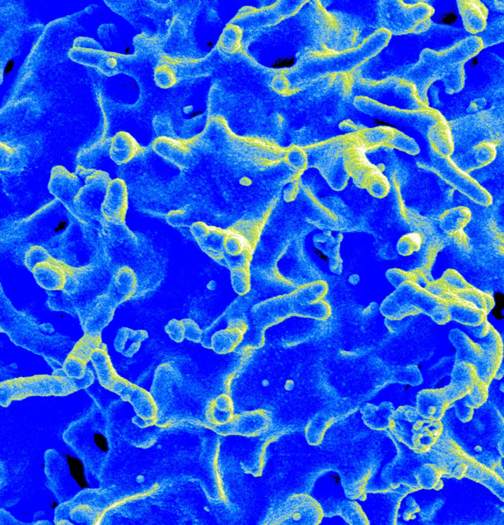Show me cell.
Masks as SVG:
<instances>
[{"label":"cell","instance_id":"cell-37","mask_svg":"<svg viewBox=\"0 0 504 525\" xmlns=\"http://www.w3.org/2000/svg\"><path fill=\"white\" fill-rule=\"evenodd\" d=\"M441 280L448 288L458 292L471 288L461 275L453 269L446 270L443 274Z\"/></svg>","mask_w":504,"mask_h":525},{"label":"cell","instance_id":"cell-47","mask_svg":"<svg viewBox=\"0 0 504 525\" xmlns=\"http://www.w3.org/2000/svg\"><path fill=\"white\" fill-rule=\"evenodd\" d=\"M409 273L412 282L422 289H426L429 282L422 271L416 270Z\"/></svg>","mask_w":504,"mask_h":525},{"label":"cell","instance_id":"cell-36","mask_svg":"<svg viewBox=\"0 0 504 525\" xmlns=\"http://www.w3.org/2000/svg\"><path fill=\"white\" fill-rule=\"evenodd\" d=\"M391 143L396 148L412 155L417 154L420 151L416 142L402 133L395 132Z\"/></svg>","mask_w":504,"mask_h":525},{"label":"cell","instance_id":"cell-3","mask_svg":"<svg viewBox=\"0 0 504 525\" xmlns=\"http://www.w3.org/2000/svg\"><path fill=\"white\" fill-rule=\"evenodd\" d=\"M348 77L350 97H360L380 106L400 111L422 110L427 105L420 98L415 85L405 78H390L376 83Z\"/></svg>","mask_w":504,"mask_h":525},{"label":"cell","instance_id":"cell-4","mask_svg":"<svg viewBox=\"0 0 504 525\" xmlns=\"http://www.w3.org/2000/svg\"><path fill=\"white\" fill-rule=\"evenodd\" d=\"M389 427L399 441L418 453L430 450L443 431L441 419L425 418L410 406L400 407L394 411Z\"/></svg>","mask_w":504,"mask_h":525},{"label":"cell","instance_id":"cell-22","mask_svg":"<svg viewBox=\"0 0 504 525\" xmlns=\"http://www.w3.org/2000/svg\"><path fill=\"white\" fill-rule=\"evenodd\" d=\"M139 149L138 144L131 135L125 132H118L110 143V157L117 164H125L132 159Z\"/></svg>","mask_w":504,"mask_h":525},{"label":"cell","instance_id":"cell-5","mask_svg":"<svg viewBox=\"0 0 504 525\" xmlns=\"http://www.w3.org/2000/svg\"><path fill=\"white\" fill-rule=\"evenodd\" d=\"M379 10L382 30L393 35L425 31L434 11L422 1L389 0L379 1Z\"/></svg>","mask_w":504,"mask_h":525},{"label":"cell","instance_id":"cell-20","mask_svg":"<svg viewBox=\"0 0 504 525\" xmlns=\"http://www.w3.org/2000/svg\"><path fill=\"white\" fill-rule=\"evenodd\" d=\"M451 320L475 327L486 319V313L476 306L459 299L447 303Z\"/></svg>","mask_w":504,"mask_h":525},{"label":"cell","instance_id":"cell-44","mask_svg":"<svg viewBox=\"0 0 504 525\" xmlns=\"http://www.w3.org/2000/svg\"><path fill=\"white\" fill-rule=\"evenodd\" d=\"M389 281L395 288L402 284L411 281L410 273L398 269H391L386 273Z\"/></svg>","mask_w":504,"mask_h":525},{"label":"cell","instance_id":"cell-8","mask_svg":"<svg viewBox=\"0 0 504 525\" xmlns=\"http://www.w3.org/2000/svg\"><path fill=\"white\" fill-rule=\"evenodd\" d=\"M70 393L67 379L57 377L19 379L1 385V401L23 398L29 395H63Z\"/></svg>","mask_w":504,"mask_h":525},{"label":"cell","instance_id":"cell-49","mask_svg":"<svg viewBox=\"0 0 504 525\" xmlns=\"http://www.w3.org/2000/svg\"><path fill=\"white\" fill-rule=\"evenodd\" d=\"M185 212L181 210L173 211L168 214V222L173 226H180L185 220Z\"/></svg>","mask_w":504,"mask_h":525},{"label":"cell","instance_id":"cell-9","mask_svg":"<svg viewBox=\"0 0 504 525\" xmlns=\"http://www.w3.org/2000/svg\"><path fill=\"white\" fill-rule=\"evenodd\" d=\"M108 390L129 401L140 416L149 418L154 415L155 403L150 393L143 388L118 375Z\"/></svg>","mask_w":504,"mask_h":525},{"label":"cell","instance_id":"cell-33","mask_svg":"<svg viewBox=\"0 0 504 525\" xmlns=\"http://www.w3.org/2000/svg\"><path fill=\"white\" fill-rule=\"evenodd\" d=\"M488 387L489 385L478 378L470 393L463 397L466 402L474 409L481 407L488 398Z\"/></svg>","mask_w":504,"mask_h":525},{"label":"cell","instance_id":"cell-31","mask_svg":"<svg viewBox=\"0 0 504 525\" xmlns=\"http://www.w3.org/2000/svg\"><path fill=\"white\" fill-rule=\"evenodd\" d=\"M102 347L100 336L86 334L75 345L70 356L86 362L90 359L92 353Z\"/></svg>","mask_w":504,"mask_h":525},{"label":"cell","instance_id":"cell-43","mask_svg":"<svg viewBox=\"0 0 504 525\" xmlns=\"http://www.w3.org/2000/svg\"><path fill=\"white\" fill-rule=\"evenodd\" d=\"M430 317L439 325H444L450 321V315L447 303L441 302L436 306Z\"/></svg>","mask_w":504,"mask_h":525},{"label":"cell","instance_id":"cell-52","mask_svg":"<svg viewBox=\"0 0 504 525\" xmlns=\"http://www.w3.org/2000/svg\"><path fill=\"white\" fill-rule=\"evenodd\" d=\"M207 288L210 291H214L217 287V283L215 281L210 280L207 285Z\"/></svg>","mask_w":504,"mask_h":525},{"label":"cell","instance_id":"cell-45","mask_svg":"<svg viewBox=\"0 0 504 525\" xmlns=\"http://www.w3.org/2000/svg\"><path fill=\"white\" fill-rule=\"evenodd\" d=\"M426 290L434 296L442 297L447 294L448 288L441 279L429 282Z\"/></svg>","mask_w":504,"mask_h":525},{"label":"cell","instance_id":"cell-35","mask_svg":"<svg viewBox=\"0 0 504 525\" xmlns=\"http://www.w3.org/2000/svg\"><path fill=\"white\" fill-rule=\"evenodd\" d=\"M421 243L422 238L419 234L412 233L406 234L398 241L397 251L401 255H411L420 249Z\"/></svg>","mask_w":504,"mask_h":525},{"label":"cell","instance_id":"cell-50","mask_svg":"<svg viewBox=\"0 0 504 525\" xmlns=\"http://www.w3.org/2000/svg\"><path fill=\"white\" fill-rule=\"evenodd\" d=\"M491 325L486 319L479 325L471 327L470 329L475 337L480 339L488 334Z\"/></svg>","mask_w":504,"mask_h":525},{"label":"cell","instance_id":"cell-16","mask_svg":"<svg viewBox=\"0 0 504 525\" xmlns=\"http://www.w3.org/2000/svg\"><path fill=\"white\" fill-rule=\"evenodd\" d=\"M458 7L466 30L472 34L482 31L487 24L488 9L478 1H458Z\"/></svg>","mask_w":504,"mask_h":525},{"label":"cell","instance_id":"cell-54","mask_svg":"<svg viewBox=\"0 0 504 525\" xmlns=\"http://www.w3.org/2000/svg\"><path fill=\"white\" fill-rule=\"evenodd\" d=\"M270 384V381L267 379H264L261 380V385L264 387H268Z\"/></svg>","mask_w":504,"mask_h":525},{"label":"cell","instance_id":"cell-27","mask_svg":"<svg viewBox=\"0 0 504 525\" xmlns=\"http://www.w3.org/2000/svg\"><path fill=\"white\" fill-rule=\"evenodd\" d=\"M233 404L230 397L221 394L210 404L207 411L208 419L212 423L222 426L230 422L233 418Z\"/></svg>","mask_w":504,"mask_h":525},{"label":"cell","instance_id":"cell-25","mask_svg":"<svg viewBox=\"0 0 504 525\" xmlns=\"http://www.w3.org/2000/svg\"><path fill=\"white\" fill-rule=\"evenodd\" d=\"M471 212L465 206L454 207L445 211L440 218L441 228L449 234L461 230L470 221Z\"/></svg>","mask_w":504,"mask_h":525},{"label":"cell","instance_id":"cell-13","mask_svg":"<svg viewBox=\"0 0 504 525\" xmlns=\"http://www.w3.org/2000/svg\"><path fill=\"white\" fill-rule=\"evenodd\" d=\"M270 423L268 414L264 411L248 412L234 416L228 423L222 426L223 434H236L246 436L258 435L266 430Z\"/></svg>","mask_w":504,"mask_h":525},{"label":"cell","instance_id":"cell-11","mask_svg":"<svg viewBox=\"0 0 504 525\" xmlns=\"http://www.w3.org/2000/svg\"><path fill=\"white\" fill-rule=\"evenodd\" d=\"M179 378L178 371L172 364L163 363L157 368L150 391L156 408L172 401L174 388Z\"/></svg>","mask_w":504,"mask_h":525},{"label":"cell","instance_id":"cell-23","mask_svg":"<svg viewBox=\"0 0 504 525\" xmlns=\"http://www.w3.org/2000/svg\"><path fill=\"white\" fill-rule=\"evenodd\" d=\"M234 324L228 328L215 333L210 341V347L218 354H225L233 351L240 342L245 329Z\"/></svg>","mask_w":504,"mask_h":525},{"label":"cell","instance_id":"cell-12","mask_svg":"<svg viewBox=\"0 0 504 525\" xmlns=\"http://www.w3.org/2000/svg\"><path fill=\"white\" fill-rule=\"evenodd\" d=\"M127 195V187L123 180L110 181L101 208L102 214L108 221L124 223Z\"/></svg>","mask_w":504,"mask_h":525},{"label":"cell","instance_id":"cell-40","mask_svg":"<svg viewBox=\"0 0 504 525\" xmlns=\"http://www.w3.org/2000/svg\"><path fill=\"white\" fill-rule=\"evenodd\" d=\"M184 330L185 338L194 342H200L203 338V331L192 319L180 320Z\"/></svg>","mask_w":504,"mask_h":525},{"label":"cell","instance_id":"cell-18","mask_svg":"<svg viewBox=\"0 0 504 525\" xmlns=\"http://www.w3.org/2000/svg\"><path fill=\"white\" fill-rule=\"evenodd\" d=\"M428 138L432 150L438 155L448 157L454 149L453 138L450 126L441 118L429 128Z\"/></svg>","mask_w":504,"mask_h":525},{"label":"cell","instance_id":"cell-2","mask_svg":"<svg viewBox=\"0 0 504 525\" xmlns=\"http://www.w3.org/2000/svg\"><path fill=\"white\" fill-rule=\"evenodd\" d=\"M390 35L387 31L381 30L357 48L306 57L291 70L292 89L303 88L328 76L349 75L378 52L387 43Z\"/></svg>","mask_w":504,"mask_h":525},{"label":"cell","instance_id":"cell-38","mask_svg":"<svg viewBox=\"0 0 504 525\" xmlns=\"http://www.w3.org/2000/svg\"><path fill=\"white\" fill-rule=\"evenodd\" d=\"M86 362L69 355L65 361L63 369L68 378L79 379L85 373Z\"/></svg>","mask_w":504,"mask_h":525},{"label":"cell","instance_id":"cell-46","mask_svg":"<svg viewBox=\"0 0 504 525\" xmlns=\"http://www.w3.org/2000/svg\"><path fill=\"white\" fill-rule=\"evenodd\" d=\"M72 383L75 389L85 388L91 385L94 380L93 373L88 370H86L84 376L79 379L70 378Z\"/></svg>","mask_w":504,"mask_h":525},{"label":"cell","instance_id":"cell-34","mask_svg":"<svg viewBox=\"0 0 504 525\" xmlns=\"http://www.w3.org/2000/svg\"><path fill=\"white\" fill-rule=\"evenodd\" d=\"M480 339V341L478 344L482 349L503 356V345L501 337L498 332L492 325L488 334Z\"/></svg>","mask_w":504,"mask_h":525},{"label":"cell","instance_id":"cell-53","mask_svg":"<svg viewBox=\"0 0 504 525\" xmlns=\"http://www.w3.org/2000/svg\"><path fill=\"white\" fill-rule=\"evenodd\" d=\"M294 387L293 382L291 380H288L286 381L285 385V389L287 391H290L292 390Z\"/></svg>","mask_w":504,"mask_h":525},{"label":"cell","instance_id":"cell-30","mask_svg":"<svg viewBox=\"0 0 504 525\" xmlns=\"http://www.w3.org/2000/svg\"><path fill=\"white\" fill-rule=\"evenodd\" d=\"M457 295L459 299L476 306L486 314L489 312L494 305L493 299L490 295L471 287L458 292Z\"/></svg>","mask_w":504,"mask_h":525},{"label":"cell","instance_id":"cell-6","mask_svg":"<svg viewBox=\"0 0 504 525\" xmlns=\"http://www.w3.org/2000/svg\"><path fill=\"white\" fill-rule=\"evenodd\" d=\"M320 506L312 496L294 495L267 517V524H315L322 516Z\"/></svg>","mask_w":504,"mask_h":525},{"label":"cell","instance_id":"cell-21","mask_svg":"<svg viewBox=\"0 0 504 525\" xmlns=\"http://www.w3.org/2000/svg\"><path fill=\"white\" fill-rule=\"evenodd\" d=\"M148 337L144 330H133L127 327L120 328L114 340L115 350L123 356L131 358L139 350L143 341Z\"/></svg>","mask_w":504,"mask_h":525},{"label":"cell","instance_id":"cell-17","mask_svg":"<svg viewBox=\"0 0 504 525\" xmlns=\"http://www.w3.org/2000/svg\"><path fill=\"white\" fill-rule=\"evenodd\" d=\"M53 258L37 265L32 271L38 284L50 290L62 289L65 281L68 269L61 266V262Z\"/></svg>","mask_w":504,"mask_h":525},{"label":"cell","instance_id":"cell-1","mask_svg":"<svg viewBox=\"0 0 504 525\" xmlns=\"http://www.w3.org/2000/svg\"><path fill=\"white\" fill-rule=\"evenodd\" d=\"M379 2L319 1L333 24L326 45L328 53H339L357 48L382 30Z\"/></svg>","mask_w":504,"mask_h":525},{"label":"cell","instance_id":"cell-10","mask_svg":"<svg viewBox=\"0 0 504 525\" xmlns=\"http://www.w3.org/2000/svg\"><path fill=\"white\" fill-rule=\"evenodd\" d=\"M478 378L475 366L466 362H455L450 383L441 389L451 405L468 394Z\"/></svg>","mask_w":504,"mask_h":525},{"label":"cell","instance_id":"cell-15","mask_svg":"<svg viewBox=\"0 0 504 525\" xmlns=\"http://www.w3.org/2000/svg\"><path fill=\"white\" fill-rule=\"evenodd\" d=\"M416 403L415 408L420 415L434 419H441L450 405L441 388L419 391Z\"/></svg>","mask_w":504,"mask_h":525},{"label":"cell","instance_id":"cell-42","mask_svg":"<svg viewBox=\"0 0 504 525\" xmlns=\"http://www.w3.org/2000/svg\"><path fill=\"white\" fill-rule=\"evenodd\" d=\"M165 330L170 338L175 342H181L185 339L184 330L181 320L176 319L170 320L166 325Z\"/></svg>","mask_w":504,"mask_h":525},{"label":"cell","instance_id":"cell-29","mask_svg":"<svg viewBox=\"0 0 504 525\" xmlns=\"http://www.w3.org/2000/svg\"><path fill=\"white\" fill-rule=\"evenodd\" d=\"M502 360L503 356L482 349L481 355L473 364L478 378L489 385L494 378Z\"/></svg>","mask_w":504,"mask_h":525},{"label":"cell","instance_id":"cell-51","mask_svg":"<svg viewBox=\"0 0 504 525\" xmlns=\"http://www.w3.org/2000/svg\"><path fill=\"white\" fill-rule=\"evenodd\" d=\"M503 364L501 363L500 367L499 368L497 372H496L494 378L496 379H500L503 375Z\"/></svg>","mask_w":504,"mask_h":525},{"label":"cell","instance_id":"cell-48","mask_svg":"<svg viewBox=\"0 0 504 525\" xmlns=\"http://www.w3.org/2000/svg\"><path fill=\"white\" fill-rule=\"evenodd\" d=\"M346 520L339 514L322 515L318 524H349Z\"/></svg>","mask_w":504,"mask_h":525},{"label":"cell","instance_id":"cell-39","mask_svg":"<svg viewBox=\"0 0 504 525\" xmlns=\"http://www.w3.org/2000/svg\"><path fill=\"white\" fill-rule=\"evenodd\" d=\"M368 188L372 194L376 197L386 196L390 189L387 179L381 175H374L368 181Z\"/></svg>","mask_w":504,"mask_h":525},{"label":"cell","instance_id":"cell-28","mask_svg":"<svg viewBox=\"0 0 504 525\" xmlns=\"http://www.w3.org/2000/svg\"><path fill=\"white\" fill-rule=\"evenodd\" d=\"M442 470L438 465L430 462L422 464L413 474L416 490L440 489L442 484L440 480Z\"/></svg>","mask_w":504,"mask_h":525},{"label":"cell","instance_id":"cell-19","mask_svg":"<svg viewBox=\"0 0 504 525\" xmlns=\"http://www.w3.org/2000/svg\"><path fill=\"white\" fill-rule=\"evenodd\" d=\"M449 338L456 349L455 362H466L473 364L481 355L482 349L479 344L474 342L459 329L451 330Z\"/></svg>","mask_w":504,"mask_h":525},{"label":"cell","instance_id":"cell-24","mask_svg":"<svg viewBox=\"0 0 504 525\" xmlns=\"http://www.w3.org/2000/svg\"><path fill=\"white\" fill-rule=\"evenodd\" d=\"M90 359L96 370L100 385L108 389L118 375L112 366L105 347L94 351L91 355Z\"/></svg>","mask_w":504,"mask_h":525},{"label":"cell","instance_id":"cell-7","mask_svg":"<svg viewBox=\"0 0 504 525\" xmlns=\"http://www.w3.org/2000/svg\"><path fill=\"white\" fill-rule=\"evenodd\" d=\"M413 490L406 484H400L393 490L369 493L364 500H357L365 516L375 524H394L401 499ZM372 523V524L373 523Z\"/></svg>","mask_w":504,"mask_h":525},{"label":"cell","instance_id":"cell-26","mask_svg":"<svg viewBox=\"0 0 504 525\" xmlns=\"http://www.w3.org/2000/svg\"><path fill=\"white\" fill-rule=\"evenodd\" d=\"M155 151L165 158L181 164L189 154V148L185 144L168 137H160L155 141Z\"/></svg>","mask_w":504,"mask_h":525},{"label":"cell","instance_id":"cell-14","mask_svg":"<svg viewBox=\"0 0 504 525\" xmlns=\"http://www.w3.org/2000/svg\"><path fill=\"white\" fill-rule=\"evenodd\" d=\"M137 279L130 268H119L113 275L106 294L117 306L130 299L135 292Z\"/></svg>","mask_w":504,"mask_h":525},{"label":"cell","instance_id":"cell-32","mask_svg":"<svg viewBox=\"0 0 504 525\" xmlns=\"http://www.w3.org/2000/svg\"><path fill=\"white\" fill-rule=\"evenodd\" d=\"M473 157L477 167L488 165L495 159L497 151L495 146L489 142H481L473 148Z\"/></svg>","mask_w":504,"mask_h":525},{"label":"cell","instance_id":"cell-41","mask_svg":"<svg viewBox=\"0 0 504 525\" xmlns=\"http://www.w3.org/2000/svg\"><path fill=\"white\" fill-rule=\"evenodd\" d=\"M450 405L454 407L455 415L461 422H467L473 417L474 409L466 402L464 397L454 401Z\"/></svg>","mask_w":504,"mask_h":525}]
</instances>
